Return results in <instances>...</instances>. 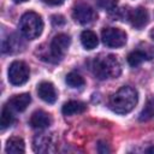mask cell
Returning a JSON list of instances; mask_svg holds the SVG:
<instances>
[{
    "mask_svg": "<svg viewBox=\"0 0 154 154\" xmlns=\"http://www.w3.org/2000/svg\"><path fill=\"white\" fill-rule=\"evenodd\" d=\"M137 101L138 94L136 89L129 85H124L111 96L109 108L118 114H126L135 108Z\"/></svg>",
    "mask_w": 154,
    "mask_h": 154,
    "instance_id": "cell-1",
    "label": "cell"
},
{
    "mask_svg": "<svg viewBox=\"0 0 154 154\" xmlns=\"http://www.w3.org/2000/svg\"><path fill=\"white\" fill-rule=\"evenodd\" d=\"M93 71L99 79H108L117 78L122 72V67L116 55L101 54L94 60Z\"/></svg>",
    "mask_w": 154,
    "mask_h": 154,
    "instance_id": "cell-2",
    "label": "cell"
},
{
    "mask_svg": "<svg viewBox=\"0 0 154 154\" xmlns=\"http://www.w3.org/2000/svg\"><path fill=\"white\" fill-rule=\"evenodd\" d=\"M19 29L23 36L28 40L37 38L43 30V22L41 16L35 12L24 13L19 22Z\"/></svg>",
    "mask_w": 154,
    "mask_h": 154,
    "instance_id": "cell-3",
    "label": "cell"
},
{
    "mask_svg": "<svg viewBox=\"0 0 154 154\" xmlns=\"http://www.w3.org/2000/svg\"><path fill=\"white\" fill-rule=\"evenodd\" d=\"M71 43V38L66 34H58L51 42L49 46V57L51 61H59L66 54Z\"/></svg>",
    "mask_w": 154,
    "mask_h": 154,
    "instance_id": "cell-4",
    "label": "cell"
},
{
    "mask_svg": "<svg viewBox=\"0 0 154 154\" xmlns=\"http://www.w3.org/2000/svg\"><path fill=\"white\" fill-rule=\"evenodd\" d=\"M29 67L24 61L16 60L8 67V81L13 85H22L29 79Z\"/></svg>",
    "mask_w": 154,
    "mask_h": 154,
    "instance_id": "cell-5",
    "label": "cell"
},
{
    "mask_svg": "<svg viewBox=\"0 0 154 154\" xmlns=\"http://www.w3.org/2000/svg\"><path fill=\"white\" fill-rule=\"evenodd\" d=\"M102 42L111 48H118L126 43V34L119 28H106L101 32Z\"/></svg>",
    "mask_w": 154,
    "mask_h": 154,
    "instance_id": "cell-6",
    "label": "cell"
},
{
    "mask_svg": "<svg viewBox=\"0 0 154 154\" xmlns=\"http://www.w3.org/2000/svg\"><path fill=\"white\" fill-rule=\"evenodd\" d=\"M96 12L87 4H77L72 10V18L79 24H88L96 19Z\"/></svg>",
    "mask_w": 154,
    "mask_h": 154,
    "instance_id": "cell-7",
    "label": "cell"
},
{
    "mask_svg": "<svg viewBox=\"0 0 154 154\" xmlns=\"http://www.w3.org/2000/svg\"><path fill=\"white\" fill-rule=\"evenodd\" d=\"M34 150L37 153H52L55 150V140L49 134H41L34 138Z\"/></svg>",
    "mask_w": 154,
    "mask_h": 154,
    "instance_id": "cell-8",
    "label": "cell"
},
{
    "mask_svg": "<svg viewBox=\"0 0 154 154\" xmlns=\"http://www.w3.org/2000/svg\"><path fill=\"white\" fill-rule=\"evenodd\" d=\"M29 124L34 129H46L52 124V117L49 113H47L42 109H38L31 114Z\"/></svg>",
    "mask_w": 154,
    "mask_h": 154,
    "instance_id": "cell-9",
    "label": "cell"
},
{
    "mask_svg": "<svg viewBox=\"0 0 154 154\" xmlns=\"http://www.w3.org/2000/svg\"><path fill=\"white\" fill-rule=\"evenodd\" d=\"M38 96L47 103H54L57 101V90L51 82H42L37 87Z\"/></svg>",
    "mask_w": 154,
    "mask_h": 154,
    "instance_id": "cell-10",
    "label": "cell"
},
{
    "mask_svg": "<svg viewBox=\"0 0 154 154\" xmlns=\"http://www.w3.org/2000/svg\"><path fill=\"white\" fill-rule=\"evenodd\" d=\"M129 19L132 26H135L136 29H141L148 23V19H149L148 11L144 7H137L129 13Z\"/></svg>",
    "mask_w": 154,
    "mask_h": 154,
    "instance_id": "cell-11",
    "label": "cell"
},
{
    "mask_svg": "<svg viewBox=\"0 0 154 154\" xmlns=\"http://www.w3.org/2000/svg\"><path fill=\"white\" fill-rule=\"evenodd\" d=\"M31 102V96L28 93H23L19 95H14L10 101H8V106L17 111V112H23L26 109V107L29 106V103Z\"/></svg>",
    "mask_w": 154,
    "mask_h": 154,
    "instance_id": "cell-12",
    "label": "cell"
},
{
    "mask_svg": "<svg viewBox=\"0 0 154 154\" xmlns=\"http://www.w3.org/2000/svg\"><path fill=\"white\" fill-rule=\"evenodd\" d=\"M87 109V106L81 102V101H69L64 103L61 112L64 116H73V114H79L83 113Z\"/></svg>",
    "mask_w": 154,
    "mask_h": 154,
    "instance_id": "cell-13",
    "label": "cell"
},
{
    "mask_svg": "<svg viewBox=\"0 0 154 154\" xmlns=\"http://www.w3.org/2000/svg\"><path fill=\"white\" fill-rule=\"evenodd\" d=\"M6 153H13V154H18V153H24L25 152V144L24 141L20 137L13 136L10 137L6 142V148H5Z\"/></svg>",
    "mask_w": 154,
    "mask_h": 154,
    "instance_id": "cell-14",
    "label": "cell"
},
{
    "mask_svg": "<svg viewBox=\"0 0 154 154\" xmlns=\"http://www.w3.org/2000/svg\"><path fill=\"white\" fill-rule=\"evenodd\" d=\"M81 42L85 49L90 51V49L96 48L99 40H97V36L95 32H93L91 30H84L81 34Z\"/></svg>",
    "mask_w": 154,
    "mask_h": 154,
    "instance_id": "cell-15",
    "label": "cell"
},
{
    "mask_svg": "<svg viewBox=\"0 0 154 154\" xmlns=\"http://www.w3.org/2000/svg\"><path fill=\"white\" fill-rule=\"evenodd\" d=\"M146 59H150L149 55H148L147 53H144L143 51H140V49L134 51V52H131V53L128 55V63H129L131 66H134V67L138 66V65H140L141 63H143Z\"/></svg>",
    "mask_w": 154,
    "mask_h": 154,
    "instance_id": "cell-16",
    "label": "cell"
},
{
    "mask_svg": "<svg viewBox=\"0 0 154 154\" xmlns=\"http://www.w3.org/2000/svg\"><path fill=\"white\" fill-rule=\"evenodd\" d=\"M13 122H14V116H13L12 108L8 105L4 106L2 112H1V119H0L1 129H6V128L11 126L13 124Z\"/></svg>",
    "mask_w": 154,
    "mask_h": 154,
    "instance_id": "cell-17",
    "label": "cell"
},
{
    "mask_svg": "<svg viewBox=\"0 0 154 154\" xmlns=\"http://www.w3.org/2000/svg\"><path fill=\"white\" fill-rule=\"evenodd\" d=\"M65 81H66L67 85L71 87V88H81L85 83L84 78L79 73H77V72H70V73H67Z\"/></svg>",
    "mask_w": 154,
    "mask_h": 154,
    "instance_id": "cell-18",
    "label": "cell"
},
{
    "mask_svg": "<svg viewBox=\"0 0 154 154\" xmlns=\"http://www.w3.org/2000/svg\"><path fill=\"white\" fill-rule=\"evenodd\" d=\"M153 116H154V99H150L147 102V105L144 106V108L142 109V112L140 114V120L141 122H147Z\"/></svg>",
    "mask_w": 154,
    "mask_h": 154,
    "instance_id": "cell-19",
    "label": "cell"
},
{
    "mask_svg": "<svg viewBox=\"0 0 154 154\" xmlns=\"http://www.w3.org/2000/svg\"><path fill=\"white\" fill-rule=\"evenodd\" d=\"M97 4L103 10H112L117 6L118 0H97Z\"/></svg>",
    "mask_w": 154,
    "mask_h": 154,
    "instance_id": "cell-20",
    "label": "cell"
},
{
    "mask_svg": "<svg viewBox=\"0 0 154 154\" xmlns=\"http://www.w3.org/2000/svg\"><path fill=\"white\" fill-rule=\"evenodd\" d=\"M52 24L54 26H60V25L65 24V18L61 14H54V16H52Z\"/></svg>",
    "mask_w": 154,
    "mask_h": 154,
    "instance_id": "cell-21",
    "label": "cell"
},
{
    "mask_svg": "<svg viewBox=\"0 0 154 154\" xmlns=\"http://www.w3.org/2000/svg\"><path fill=\"white\" fill-rule=\"evenodd\" d=\"M97 150L100 153H108L109 152V148L107 146V143H103V142H100L99 146H97Z\"/></svg>",
    "mask_w": 154,
    "mask_h": 154,
    "instance_id": "cell-22",
    "label": "cell"
},
{
    "mask_svg": "<svg viewBox=\"0 0 154 154\" xmlns=\"http://www.w3.org/2000/svg\"><path fill=\"white\" fill-rule=\"evenodd\" d=\"M43 2L48 4V5H53V6H57V5H61L64 2V0H42Z\"/></svg>",
    "mask_w": 154,
    "mask_h": 154,
    "instance_id": "cell-23",
    "label": "cell"
},
{
    "mask_svg": "<svg viewBox=\"0 0 154 154\" xmlns=\"http://www.w3.org/2000/svg\"><path fill=\"white\" fill-rule=\"evenodd\" d=\"M149 35H150V37H152V40H154V29H152V30H150V32H149Z\"/></svg>",
    "mask_w": 154,
    "mask_h": 154,
    "instance_id": "cell-24",
    "label": "cell"
},
{
    "mask_svg": "<svg viewBox=\"0 0 154 154\" xmlns=\"http://www.w3.org/2000/svg\"><path fill=\"white\" fill-rule=\"evenodd\" d=\"M147 153H154V147L148 148V149H147Z\"/></svg>",
    "mask_w": 154,
    "mask_h": 154,
    "instance_id": "cell-25",
    "label": "cell"
},
{
    "mask_svg": "<svg viewBox=\"0 0 154 154\" xmlns=\"http://www.w3.org/2000/svg\"><path fill=\"white\" fill-rule=\"evenodd\" d=\"M14 2H17V4H19V2H25V1H28V0H13Z\"/></svg>",
    "mask_w": 154,
    "mask_h": 154,
    "instance_id": "cell-26",
    "label": "cell"
}]
</instances>
